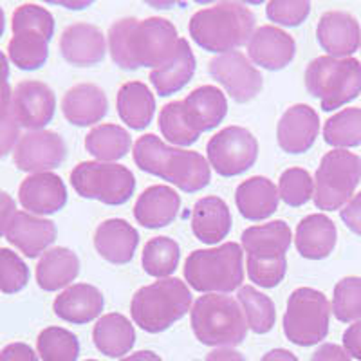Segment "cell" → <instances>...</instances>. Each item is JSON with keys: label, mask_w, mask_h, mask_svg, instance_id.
Segmentation results:
<instances>
[{"label": "cell", "mask_w": 361, "mask_h": 361, "mask_svg": "<svg viewBox=\"0 0 361 361\" xmlns=\"http://www.w3.org/2000/svg\"><path fill=\"white\" fill-rule=\"evenodd\" d=\"M4 29H6V15H4V9L0 8V37L4 35Z\"/></svg>", "instance_id": "91938a15"}, {"label": "cell", "mask_w": 361, "mask_h": 361, "mask_svg": "<svg viewBox=\"0 0 361 361\" xmlns=\"http://www.w3.org/2000/svg\"><path fill=\"white\" fill-rule=\"evenodd\" d=\"M193 334L208 347H237L246 340L247 322L237 300L228 295L199 296L190 309Z\"/></svg>", "instance_id": "277c9868"}, {"label": "cell", "mask_w": 361, "mask_h": 361, "mask_svg": "<svg viewBox=\"0 0 361 361\" xmlns=\"http://www.w3.org/2000/svg\"><path fill=\"white\" fill-rule=\"evenodd\" d=\"M333 314L343 324L361 320V279L360 276H345L334 288Z\"/></svg>", "instance_id": "60d3db41"}, {"label": "cell", "mask_w": 361, "mask_h": 361, "mask_svg": "<svg viewBox=\"0 0 361 361\" xmlns=\"http://www.w3.org/2000/svg\"><path fill=\"white\" fill-rule=\"evenodd\" d=\"M9 78V58L0 51V85H6Z\"/></svg>", "instance_id": "680465c9"}, {"label": "cell", "mask_w": 361, "mask_h": 361, "mask_svg": "<svg viewBox=\"0 0 361 361\" xmlns=\"http://www.w3.org/2000/svg\"><path fill=\"white\" fill-rule=\"evenodd\" d=\"M56 224L49 219L38 217L27 212H17L6 231V238L27 259H37L56 240Z\"/></svg>", "instance_id": "ffe728a7"}, {"label": "cell", "mask_w": 361, "mask_h": 361, "mask_svg": "<svg viewBox=\"0 0 361 361\" xmlns=\"http://www.w3.org/2000/svg\"><path fill=\"white\" fill-rule=\"evenodd\" d=\"M186 282L204 295H228L243 286V247L226 243L212 250L193 251L183 267Z\"/></svg>", "instance_id": "8992f818"}, {"label": "cell", "mask_w": 361, "mask_h": 361, "mask_svg": "<svg viewBox=\"0 0 361 361\" xmlns=\"http://www.w3.org/2000/svg\"><path fill=\"white\" fill-rule=\"evenodd\" d=\"M15 214H17V202H15V199L9 193L0 190V237L6 235Z\"/></svg>", "instance_id": "f5cc1de1"}, {"label": "cell", "mask_w": 361, "mask_h": 361, "mask_svg": "<svg viewBox=\"0 0 361 361\" xmlns=\"http://www.w3.org/2000/svg\"><path fill=\"white\" fill-rule=\"evenodd\" d=\"M37 353L44 361H76L80 341L63 327H47L37 338Z\"/></svg>", "instance_id": "f35d334b"}, {"label": "cell", "mask_w": 361, "mask_h": 361, "mask_svg": "<svg viewBox=\"0 0 361 361\" xmlns=\"http://www.w3.org/2000/svg\"><path fill=\"white\" fill-rule=\"evenodd\" d=\"M195 54L186 38H180L177 51L169 63L150 73V83L159 96H172L179 92L195 74Z\"/></svg>", "instance_id": "4dcf8cb0"}, {"label": "cell", "mask_w": 361, "mask_h": 361, "mask_svg": "<svg viewBox=\"0 0 361 361\" xmlns=\"http://www.w3.org/2000/svg\"><path fill=\"white\" fill-rule=\"evenodd\" d=\"M18 201L27 214L51 215L67 204V188L62 177L53 172L31 173L22 180Z\"/></svg>", "instance_id": "2e32d148"}, {"label": "cell", "mask_w": 361, "mask_h": 361, "mask_svg": "<svg viewBox=\"0 0 361 361\" xmlns=\"http://www.w3.org/2000/svg\"><path fill=\"white\" fill-rule=\"evenodd\" d=\"M192 309V293L179 279H161L145 286L130 302L135 325L150 334L163 333Z\"/></svg>", "instance_id": "5b68a950"}, {"label": "cell", "mask_w": 361, "mask_h": 361, "mask_svg": "<svg viewBox=\"0 0 361 361\" xmlns=\"http://www.w3.org/2000/svg\"><path fill=\"white\" fill-rule=\"evenodd\" d=\"M140 244V233L125 219H109L96 228L94 247L111 264H128Z\"/></svg>", "instance_id": "cb8c5ba5"}, {"label": "cell", "mask_w": 361, "mask_h": 361, "mask_svg": "<svg viewBox=\"0 0 361 361\" xmlns=\"http://www.w3.org/2000/svg\"><path fill=\"white\" fill-rule=\"evenodd\" d=\"M176 25L166 18L150 17L145 20L121 18L111 25L107 35L109 53L118 67L135 71L169 63L179 45Z\"/></svg>", "instance_id": "6da1fadb"}, {"label": "cell", "mask_w": 361, "mask_h": 361, "mask_svg": "<svg viewBox=\"0 0 361 361\" xmlns=\"http://www.w3.org/2000/svg\"><path fill=\"white\" fill-rule=\"evenodd\" d=\"M96 349L109 357H123L135 343V331L127 316L119 312L102 316L92 329Z\"/></svg>", "instance_id": "1f68e13d"}, {"label": "cell", "mask_w": 361, "mask_h": 361, "mask_svg": "<svg viewBox=\"0 0 361 361\" xmlns=\"http://www.w3.org/2000/svg\"><path fill=\"white\" fill-rule=\"evenodd\" d=\"M240 240L247 257L273 259V257H286L291 246L293 233L288 222L273 221L244 230Z\"/></svg>", "instance_id": "f1b7e54d"}, {"label": "cell", "mask_w": 361, "mask_h": 361, "mask_svg": "<svg viewBox=\"0 0 361 361\" xmlns=\"http://www.w3.org/2000/svg\"><path fill=\"white\" fill-rule=\"evenodd\" d=\"M336 224L324 214L307 215L296 226L295 246L304 259H327L336 247Z\"/></svg>", "instance_id": "484cf974"}, {"label": "cell", "mask_w": 361, "mask_h": 361, "mask_svg": "<svg viewBox=\"0 0 361 361\" xmlns=\"http://www.w3.org/2000/svg\"><path fill=\"white\" fill-rule=\"evenodd\" d=\"M132 156L137 169L169 180L186 193L201 192L212 180V169L202 154L169 147L156 134L141 135L134 143Z\"/></svg>", "instance_id": "7a4b0ae2"}, {"label": "cell", "mask_w": 361, "mask_h": 361, "mask_svg": "<svg viewBox=\"0 0 361 361\" xmlns=\"http://www.w3.org/2000/svg\"><path fill=\"white\" fill-rule=\"evenodd\" d=\"M311 13V2L305 0H273L267 2L266 15L271 22L286 27H296L304 24Z\"/></svg>", "instance_id": "bcb514c9"}, {"label": "cell", "mask_w": 361, "mask_h": 361, "mask_svg": "<svg viewBox=\"0 0 361 361\" xmlns=\"http://www.w3.org/2000/svg\"><path fill=\"white\" fill-rule=\"evenodd\" d=\"M60 53L71 66L90 67L99 63L107 53V40L99 27L87 22H76L63 29Z\"/></svg>", "instance_id": "e0dca14e"}, {"label": "cell", "mask_w": 361, "mask_h": 361, "mask_svg": "<svg viewBox=\"0 0 361 361\" xmlns=\"http://www.w3.org/2000/svg\"><path fill=\"white\" fill-rule=\"evenodd\" d=\"M209 169L222 177H235L257 163L259 141L244 127H226L212 137L206 145Z\"/></svg>", "instance_id": "8fae6325"}, {"label": "cell", "mask_w": 361, "mask_h": 361, "mask_svg": "<svg viewBox=\"0 0 361 361\" xmlns=\"http://www.w3.org/2000/svg\"><path fill=\"white\" fill-rule=\"evenodd\" d=\"M179 244L170 237H154L143 247L141 264L147 275L154 279H170L179 266Z\"/></svg>", "instance_id": "d590c367"}, {"label": "cell", "mask_w": 361, "mask_h": 361, "mask_svg": "<svg viewBox=\"0 0 361 361\" xmlns=\"http://www.w3.org/2000/svg\"><path fill=\"white\" fill-rule=\"evenodd\" d=\"M247 276L253 283L260 288H276L286 276L288 271V260L286 257H273V259H257L247 257Z\"/></svg>", "instance_id": "f6af8a7d"}, {"label": "cell", "mask_w": 361, "mask_h": 361, "mask_svg": "<svg viewBox=\"0 0 361 361\" xmlns=\"http://www.w3.org/2000/svg\"><path fill=\"white\" fill-rule=\"evenodd\" d=\"M56 111V96L47 83L24 80L13 89L11 116L27 130H44Z\"/></svg>", "instance_id": "5bb4252c"}, {"label": "cell", "mask_w": 361, "mask_h": 361, "mask_svg": "<svg viewBox=\"0 0 361 361\" xmlns=\"http://www.w3.org/2000/svg\"><path fill=\"white\" fill-rule=\"evenodd\" d=\"M13 33L18 31H38L45 37L53 38L54 35V17L51 11L38 4H22L15 9L11 20Z\"/></svg>", "instance_id": "ee69618b"}, {"label": "cell", "mask_w": 361, "mask_h": 361, "mask_svg": "<svg viewBox=\"0 0 361 361\" xmlns=\"http://www.w3.org/2000/svg\"><path fill=\"white\" fill-rule=\"evenodd\" d=\"M29 282V267L15 251L0 247V291L15 295Z\"/></svg>", "instance_id": "7bdbcfd3"}, {"label": "cell", "mask_w": 361, "mask_h": 361, "mask_svg": "<svg viewBox=\"0 0 361 361\" xmlns=\"http://www.w3.org/2000/svg\"><path fill=\"white\" fill-rule=\"evenodd\" d=\"M11 98L13 90L9 87V83L0 85V114H6V112L11 111Z\"/></svg>", "instance_id": "9f6ffc18"}, {"label": "cell", "mask_w": 361, "mask_h": 361, "mask_svg": "<svg viewBox=\"0 0 361 361\" xmlns=\"http://www.w3.org/2000/svg\"><path fill=\"white\" fill-rule=\"evenodd\" d=\"M260 361H298V357L288 349H273L267 354H264Z\"/></svg>", "instance_id": "11a10c76"}, {"label": "cell", "mask_w": 361, "mask_h": 361, "mask_svg": "<svg viewBox=\"0 0 361 361\" xmlns=\"http://www.w3.org/2000/svg\"><path fill=\"white\" fill-rule=\"evenodd\" d=\"M208 71L237 103L251 102L262 90V74L240 51L215 56Z\"/></svg>", "instance_id": "7c38bea8"}, {"label": "cell", "mask_w": 361, "mask_h": 361, "mask_svg": "<svg viewBox=\"0 0 361 361\" xmlns=\"http://www.w3.org/2000/svg\"><path fill=\"white\" fill-rule=\"evenodd\" d=\"M71 185L80 197L119 206L134 195L135 179L123 164L83 161L71 172Z\"/></svg>", "instance_id": "30bf717a"}, {"label": "cell", "mask_w": 361, "mask_h": 361, "mask_svg": "<svg viewBox=\"0 0 361 361\" xmlns=\"http://www.w3.org/2000/svg\"><path fill=\"white\" fill-rule=\"evenodd\" d=\"M320 132L318 112L305 103L293 105L283 112L276 127L279 147L288 154H304L314 145Z\"/></svg>", "instance_id": "ac0fdd59"}, {"label": "cell", "mask_w": 361, "mask_h": 361, "mask_svg": "<svg viewBox=\"0 0 361 361\" xmlns=\"http://www.w3.org/2000/svg\"><path fill=\"white\" fill-rule=\"evenodd\" d=\"M105 307L102 291L90 283H74L54 298L53 311L63 322L85 325L96 320Z\"/></svg>", "instance_id": "44dd1931"}, {"label": "cell", "mask_w": 361, "mask_h": 361, "mask_svg": "<svg viewBox=\"0 0 361 361\" xmlns=\"http://www.w3.org/2000/svg\"><path fill=\"white\" fill-rule=\"evenodd\" d=\"M340 217L353 233L360 235L361 237V192L356 193V195L341 208Z\"/></svg>", "instance_id": "c3c4849f"}, {"label": "cell", "mask_w": 361, "mask_h": 361, "mask_svg": "<svg viewBox=\"0 0 361 361\" xmlns=\"http://www.w3.org/2000/svg\"><path fill=\"white\" fill-rule=\"evenodd\" d=\"M361 180V157L347 150H331L314 173L312 201L318 209L334 212L353 199Z\"/></svg>", "instance_id": "ba28073f"}, {"label": "cell", "mask_w": 361, "mask_h": 361, "mask_svg": "<svg viewBox=\"0 0 361 361\" xmlns=\"http://www.w3.org/2000/svg\"><path fill=\"white\" fill-rule=\"evenodd\" d=\"M20 137V125L15 121L11 112L0 114V157H6L13 152Z\"/></svg>", "instance_id": "7dc6e473"}, {"label": "cell", "mask_w": 361, "mask_h": 361, "mask_svg": "<svg viewBox=\"0 0 361 361\" xmlns=\"http://www.w3.org/2000/svg\"><path fill=\"white\" fill-rule=\"evenodd\" d=\"M316 38L329 56L350 58L361 45L360 22L347 11H327L318 20Z\"/></svg>", "instance_id": "d6986e66"}, {"label": "cell", "mask_w": 361, "mask_h": 361, "mask_svg": "<svg viewBox=\"0 0 361 361\" xmlns=\"http://www.w3.org/2000/svg\"><path fill=\"white\" fill-rule=\"evenodd\" d=\"M116 105L121 121L134 130L147 128L156 114V98L152 90L141 82H127L121 85Z\"/></svg>", "instance_id": "d6a6232c"}, {"label": "cell", "mask_w": 361, "mask_h": 361, "mask_svg": "<svg viewBox=\"0 0 361 361\" xmlns=\"http://www.w3.org/2000/svg\"><path fill=\"white\" fill-rule=\"evenodd\" d=\"M296 42L276 25H262L247 42V56L253 66L266 71H280L295 60Z\"/></svg>", "instance_id": "9a60e30c"}, {"label": "cell", "mask_w": 361, "mask_h": 361, "mask_svg": "<svg viewBox=\"0 0 361 361\" xmlns=\"http://www.w3.org/2000/svg\"><path fill=\"white\" fill-rule=\"evenodd\" d=\"M180 209V197L170 186L154 185L141 193L134 204L137 224L148 230H159L172 224Z\"/></svg>", "instance_id": "7402d4cb"}, {"label": "cell", "mask_w": 361, "mask_h": 361, "mask_svg": "<svg viewBox=\"0 0 361 361\" xmlns=\"http://www.w3.org/2000/svg\"><path fill=\"white\" fill-rule=\"evenodd\" d=\"M204 361H246V357L233 347H219V349L212 350Z\"/></svg>", "instance_id": "db71d44e"}, {"label": "cell", "mask_w": 361, "mask_h": 361, "mask_svg": "<svg viewBox=\"0 0 361 361\" xmlns=\"http://www.w3.org/2000/svg\"><path fill=\"white\" fill-rule=\"evenodd\" d=\"M325 143L334 150L360 147L361 145V109L350 107L336 112L324 125Z\"/></svg>", "instance_id": "8d00e7d4"}, {"label": "cell", "mask_w": 361, "mask_h": 361, "mask_svg": "<svg viewBox=\"0 0 361 361\" xmlns=\"http://www.w3.org/2000/svg\"><path fill=\"white\" fill-rule=\"evenodd\" d=\"M305 87L322 111H336L361 94V63L353 56L314 58L305 69Z\"/></svg>", "instance_id": "52a82bcc"}, {"label": "cell", "mask_w": 361, "mask_h": 361, "mask_svg": "<svg viewBox=\"0 0 361 361\" xmlns=\"http://www.w3.org/2000/svg\"><path fill=\"white\" fill-rule=\"evenodd\" d=\"M62 112L69 123L76 127H90L107 116V96L94 83H78L71 87L63 96Z\"/></svg>", "instance_id": "603a6c76"}, {"label": "cell", "mask_w": 361, "mask_h": 361, "mask_svg": "<svg viewBox=\"0 0 361 361\" xmlns=\"http://www.w3.org/2000/svg\"><path fill=\"white\" fill-rule=\"evenodd\" d=\"M331 312L333 309L324 293L312 288L295 289L283 312V334L300 347L318 345L329 333Z\"/></svg>", "instance_id": "9c48e42d"}, {"label": "cell", "mask_w": 361, "mask_h": 361, "mask_svg": "<svg viewBox=\"0 0 361 361\" xmlns=\"http://www.w3.org/2000/svg\"><path fill=\"white\" fill-rule=\"evenodd\" d=\"M183 109L190 127L197 134L219 127L228 112V102L219 87L202 85L183 99Z\"/></svg>", "instance_id": "d4e9b609"}, {"label": "cell", "mask_w": 361, "mask_h": 361, "mask_svg": "<svg viewBox=\"0 0 361 361\" xmlns=\"http://www.w3.org/2000/svg\"><path fill=\"white\" fill-rule=\"evenodd\" d=\"M238 304L246 316L247 329L255 334H266L275 327L276 309L273 300L251 286L238 289Z\"/></svg>", "instance_id": "74e56055"}, {"label": "cell", "mask_w": 361, "mask_h": 361, "mask_svg": "<svg viewBox=\"0 0 361 361\" xmlns=\"http://www.w3.org/2000/svg\"><path fill=\"white\" fill-rule=\"evenodd\" d=\"M159 130L163 137L176 147H190L201 137V134L190 127L185 116L183 102L166 103L159 112Z\"/></svg>", "instance_id": "ab89813d"}, {"label": "cell", "mask_w": 361, "mask_h": 361, "mask_svg": "<svg viewBox=\"0 0 361 361\" xmlns=\"http://www.w3.org/2000/svg\"><path fill=\"white\" fill-rule=\"evenodd\" d=\"M85 361H98V360H85Z\"/></svg>", "instance_id": "94428289"}, {"label": "cell", "mask_w": 361, "mask_h": 361, "mask_svg": "<svg viewBox=\"0 0 361 361\" xmlns=\"http://www.w3.org/2000/svg\"><path fill=\"white\" fill-rule=\"evenodd\" d=\"M279 186L262 176L250 177L235 192L238 214L247 221H264L279 208Z\"/></svg>", "instance_id": "4316f807"}, {"label": "cell", "mask_w": 361, "mask_h": 361, "mask_svg": "<svg viewBox=\"0 0 361 361\" xmlns=\"http://www.w3.org/2000/svg\"><path fill=\"white\" fill-rule=\"evenodd\" d=\"M49 37L38 31L13 33V38L8 44V58L18 69L37 71L49 58Z\"/></svg>", "instance_id": "e575fe53"}, {"label": "cell", "mask_w": 361, "mask_h": 361, "mask_svg": "<svg viewBox=\"0 0 361 361\" xmlns=\"http://www.w3.org/2000/svg\"><path fill=\"white\" fill-rule=\"evenodd\" d=\"M279 195L293 208L304 206L314 195V180L304 169H288L280 176Z\"/></svg>", "instance_id": "b9f144b4"}, {"label": "cell", "mask_w": 361, "mask_h": 361, "mask_svg": "<svg viewBox=\"0 0 361 361\" xmlns=\"http://www.w3.org/2000/svg\"><path fill=\"white\" fill-rule=\"evenodd\" d=\"M66 141L53 130H27L13 150L17 169L29 176L58 169L66 161Z\"/></svg>", "instance_id": "4fadbf2b"}, {"label": "cell", "mask_w": 361, "mask_h": 361, "mask_svg": "<svg viewBox=\"0 0 361 361\" xmlns=\"http://www.w3.org/2000/svg\"><path fill=\"white\" fill-rule=\"evenodd\" d=\"M311 361H353L343 347L336 343H324L316 349Z\"/></svg>", "instance_id": "816d5d0a"}, {"label": "cell", "mask_w": 361, "mask_h": 361, "mask_svg": "<svg viewBox=\"0 0 361 361\" xmlns=\"http://www.w3.org/2000/svg\"><path fill=\"white\" fill-rule=\"evenodd\" d=\"M130 134L119 125L103 123L85 135V148L102 163H112L130 152Z\"/></svg>", "instance_id": "836d02e7"}, {"label": "cell", "mask_w": 361, "mask_h": 361, "mask_svg": "<svg viewBox=\"0 0 361 361\" xmlns=\"http://www.w3.org/2000/svg\"><path fill=\"white\" fill-rule=\"evenodd\" d=\"M231 230L230 208L221 197L209 195L195 202L192 212V231L204 244H219Z\"/></svg>", "instance_id": "83f0119b"}, {"label": "cell", "mask_w": 361, "mask_h": 361, "mask_svg": "<svg viewBox=\"0 0 361 361\" xmlns=\"http://www.w3.org/2000/svg\"><path fill=\"white\" fill-rule=\"evenodd\" d=\"M80 273V260L69 247H53L40 257L37 264L38 288L47 293L60 291L76 280Z\"/></svg>", "instance_id": "f546056e"}, {"label": "cell", "mask_w": 361, "mask_h": 361, "mask_svg": "<svg viewBox=\"0 0 361 361\" xmlns=\"http://www.w3.org/2000/svg\"><path fill=\"white\" fill-rule=\"evenodd\" d=\"M0 361H40L38 354L35 353L27 343H9L0 350Z\"/></svg>", "instance_id": "681fc988"}, {"label": "cell", "mask_w": 361, "mask_h": 361, "mask_svg": "<svg viewBox=\"0 0 361 361\" xmlns=\"http://www.w3.org/2000/svg\"><path fill=\"white\" fill-rule=\"evenodd\" d=\"M343 349L350 357L361 361V322L353 324L343 333Z\"/></svg>", "instance_id": "f907efd6"}, {"label": "cell", "mask_w": 361, "mask_h": 361, "mask_svg": "<svg viewBox=\"0 0 361 361\" xmlns=\"http://www.w3.org/2000/svg\"><path fill=\"white\" fill-rule=\"evenodd\" d=\"M255 22V13L246 4L219 2L199 9L190 18L188 31L199 47L209 53L226 54L250 42Z\"/></svg>", "instance_id": "3957f363"}, {"label": "cell", "mask_w": 361, "mask_h": 361, "mask_svg": "<svg viewBox=\"0 0 361 361\" xmlns=\"http://www.w3.org/2000/svg\"><path fill=\"white\" fill-rule=\"evenodd\" d=\"M119 361H163L156 353L152 350H137V353L130 354L127 357H121Z\"/></svg>", "instance_id": "6f0895ef"}]
</instances>
